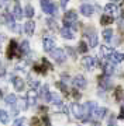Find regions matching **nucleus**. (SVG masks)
<instances>
[{
  "label": "nucleus",
  "mask_w": 124,
  "mask_h": 126,
  "mask_svg": "<svg viewBox=\"0 0 124 126\" xmlns=\"http://www.w3.org/2000/svg\"><path fill=\"white\" fill-rule=\"evenodd\" d=\"M71 108H72V112H74L75 118H78V119H80L82 122H85V119H86V112H85L83 105H80V104H78V102H74Z\"/></svg>",
  "instance_id": "nucleus-1"
},
{
  "label": "nucleus",
  "mask_w": 124,
  "mask_h": 126,
  "mask_svg": "<svg viewBox=\"0 0 124 126\" xmlns=\"http://www.w3.org/2000/svg\"><path fill=\"white\" fill-rule=\"evenodd\" d=\"M64 23H65V27H71V25H75L78 23V14L75 13L74 10H69L66 11L64 16Z\"/></svg>",
  "instance_id": "nucleus-2"
},
{
  "label": "nucleus",
  "mask_w": 124,
  "mask_h": 126,
  "mask_svg": "<svg viewBox=\"0 0 124 126\" xmlns=\"http://www.w3.org/2000/svg\"><path fill=\"white\" fill-rule=\"evenodd\" d=\"M51 58L54 59L56 63H64L65 60H66V55H65V52L62 49H58V48H55L54 50H51Z\"/></svg>",
  "instance_id": "nucleus-3"
},
{
  "label": "nucleus",
  "mask_w": 124,
  "mask_h": 126,
  "mask_svg": "<svg viewBox=\"0 0 124 126\" xmlns=\"http://www.w3.org/2000/svg\"><path fill=\"white\" fill-rule=\"evenodd\" d=\"M17 49H19V45H17V42H16L14 39H11V41H10L9 48H7V50H6V55H7V58H9V59H13L14 56L20 55V52H17Z\"/></svg>",
  "instance_id": "nucleus-4"
},
{
  "label": "nucleus",
  "mask_w": 124,
  "mask_h": 126,
  "mask_svg": "<svg viewBox=\"0 0 124 126\" xmlns=\"http://www.w3.org/2000/svg\"><path fill=\"white\" fill-rule=\"evenodd\" d=\"M41 7L44 10V13H47V14H55V11H56L55 4L51 0H41Z\"/></svg>",
  "instance_id": "nucleus-5"
},
{
  "label": "nucleus",
  "mask_w": 124,
  "mask_h": 126,
  "mask_svg": "<svg viewBox=\"0 0 124 126\" xmlns=\"http://www.w3.org/2000/svg\"><path fill=\"white\" fill-rule=\"evenodd\" d=\"M82 64L87 69V70H92V69H95V66L97 64V60H96V58H93V56H85V58L82 59Z\"/></svg>",
  "instance_id": "nucleus-6"
},
{
  "label": "nucleus",
  "mask_w": 124,
  "mask_h": 126,
  "mask_svg": "<svg viewBox=\"0 0 124 126\" xmlns=\"http://www.w3.org/2000/svg\"><path fill=\"white\" fill-rule=\"evenodd\" d=\"M104 11L109 14V16H111V17H113V16H119L120 7L117 4H114V3H109V4L104 6Z\"/></svg>",
  "instance_id": "nucleus-7"
},
{
  "label": "nucleus",
  "mask_w": 124,
  "mask_h": 126,
  "mask_svg": "<svg viewBox=\"0 0 124 126\" xmlns=\"http://www.w3.org/2000/svg\"><path fill=\"white\" fill-rule=\"evenodd\" d=\"M72 83H74V86L76 87V88H79V90H83V88L87 86L86 79H85L83 76H80V74H78V76L75 77L74 80H72Z\"/></svg>",
  "instance_id": "nucleus-8"
},
{
  "label": "nucleus",
  "mask_w": 124,
  "mask_h": 126,
  "mask_svg": "<svg viewBox=\"0 0 124 126\" xmlns=\"http://www.w3.org/2000/svg\"><path fill=\"white\" fill-rule=\"evenodd\" d=\"M86 35L89 36V42H90V46L95 48L97 45V35H96V31H95V28H89L86 31Z\"/></svg>",
  "instance_id": "nucleus-9"
},
{
  "label": "nucleus",
  "mask_w": 124,
  "mask_h": 126,
  "mask_svg": "<svg viewBox=\"0 0 124 126\" xmlns=\"http://www.w3.org/2000/svg\"><path fill=\"white\" fill-rule=\"evenodd\" d=\"M59 34L64 36L65 39H74V38H75V32H74V30H71V27H64V28H61Z\"/></svg>",
  "instance_id": "nucleus-10"
},
{
  "label": "nucleus",
  "mask_w": 124,
  "mask_h": 126,
  "mask_svg": "<svg viewBox=\"0 0 124 126\" xmlns=\"http://www.w3.org/2000/svg\"><path fill=\"white\" fill-rule=\"evenodd\" d=\"M37 98H38V93L35 90H30L27 93V102L28 105H35L37 104Z\"/></svg>",
  "instance_id": "nucleus-11"
},
{
  "label": "nucleus",
  "mask_w": 124,
  "mask_h": 126,
  "mask_svg": "<svg viewBox=\"0 0 124 126\" xmlns=\"http://www.w3.org/2000/svg\"><path fill=\"white\" fill-rule=\"evenodd\" d=\"M55 41L52 39V38H44V50L45 52H51V50H54L55 49Z\"/></svg>",
  "instance_id": "nucleus-12"
},
{
  "label": "nucleus",
  "mask_w": 124,
  "mask_h": 126,
  "mask_svg": "<svg viewBox=\"0 0 124 126\" xmlns=\"http://www.w3.org/2000/svg\"><path fill=\"white\" fill-rule=\"evenodd\" d=\"M80 13H82L85 17H90V16H93V13H95V9H93V6H90V4H82L80 6Z\"/></svg>",
  "instance_id": "nucleus-13"
},
{
  "label": "nucleus",
  "mask_w": 124,
  "mask_h": 126,
  "mask_svg": "<svg viewBox=\"0 0 124 126\" xmlns=\"http://www.w3.org/2000/svg\"><path fill=\"white\" fill-rule=\"evenodd\" d=\"M109 59H110V62L113 63V64H116V63H120L124 60V55L120 53V52H111V55L109 56Z\"/></svg>",
  "instance_id": "nucleus-14"
},
{
  "label": "nucleus",
  "mask_w": 124,
  "mask_h": 126,
  "mask_svg": "<svg viewBox=\"0 0 124 126\" xmlns=\"http://www.w3.org/2000/svg\"><path fill=\"white\" fill-rule=\"evenodd\" d=\"M13 86H14V90L17 91H23L24 90V86H25V81L20 77H14L13 79Z\"/></svg>",
  "instance_id": "nucleus-15"
},
{
  "label": "nucleus",
  "mask_w": 124,
  "mask_h": 126,
  "mask_svg": "<svg viewBox=\"0 0 124 126\" xmlns=\"http://www.w3.org/2000/svg\"><path fill=\"white\" fill-rule=\"evenodd\" d=\"M106 112H107V109H106V108H97V107H96V109H95L93 113H92V116L95 118L96 121H100V119L104 118Z\"/></svg>",
  "instance_id": "nucleus-16"
},
{
  "label": "nucleus",
  "mask_w": 124,
  "mask_h": 126,
  "mask_svg": "<svg viewBox=\"0 0 124 126\" xmlns=\"http://www.w3.org/2000/svg\"><path fill=\"white\" fill-rule=\"evenodd\" d=\"M24 32L27 34V35H32L34 34V30H35V23L34 21H27V23H24Z\"/></svg>",
  "instance_id": "nucleus-17"
},
{
  "label": "nucleus",
  "mask_w": 124,
  "mask_h": 126,
  "mask_svg": "<svg viewBox=\"0 0 124 126\" xmlns=\"http://www.w3.org/2000/svg\"><path fill=\"white\" fill-rule=\"evenodd\" d=\"M38 97H41L42 99H45V101H50V97H51V93L48 91V86H42L38 91Z\"/></svg>",
  "instance_id": "nucleus-18"
},
{
  "label": "nucleus",
  "mask_w": 124,
  "mask_h": 126,
  "mask_svg": "<svg viewBox=\"0 0 124 126\" xmlns=\"http://www.w3.org/2000/svg\"><path fill=\"white\" fill-rule=\"evenodd\" d=\"M99 84H100L101 88L107 90V88H110L111 87V81H110V79H109L107 76H100L99 77Z\"/></svg>",
  "instance_id": "nucleus-19"
},
{
  "label": "nucleus",
  "mask_w": 124,
  "mask_h": 126,
  "mask_svg": "<svg viewBox=\"0 0 124 126\" xmlns=\"http://www.w3.org/2000/svg\"><path fill=\"white\" fill-rule=\"evenodd\" d=\"M11 14H13V17H14V18H17V20H21V18H23L24 14H23V10H21V7H20L19 3H16V4H14Z\"/></svg>",
  "instance_id": "nucleus-20"
},
{
  "label": "nucleus",
  "mask_w": 124,
  "mask_h": 126,
  "mask_svg": "<svg viewBox=\"0 0 124 126\" xmlns=\"http://www.w3.org/2000/svg\"><path fill=\"white\" fill-rule=\"evenodd\" d=\"M103 72H104L106 76H111L113 73H114V64L111 62H106L103 64Z\"/></svg>",
  "instance_id": "nucleus-21"
},
{
  "label": "nucleus",
  "mask_w": 124,
  "mask_h": 126,
  "mask_svg": "<svg viewBox=\"0 0 124 126\" xmlns=\"http://www.w3.org/2000/svg\"><path fill=\"white\" fill-rule=\"evenodd\" d=\"M16 105H17L19 111H24V109H27L28 102H27V99H25V98H17V102H16Z\"/></svg>",
  "instance_id": "nucleus-22"
},
{
  "label": "nucleus",
  "mask_w": 124,
  "mask_h": 126,
  "mask_svg": "<svg viewBox=\"0 0 124 126\" xmlns=\"http://www.w3.org/2000/svg\"><path fill=\"white\" fill-rule=\"evenodd\" d=\"M110 55H111V49L107 45H103L100 48V56L103 59H109V56H110Z\"/></svg>",
  "instance_id": "nucleus-23"
},
{
  "label": "nucleus",
  "mask_w": 124,
  "mask_h": 126,
  "mask_svg": "<svg viewBox=\"0 0 124 126\" xmlns=\"http://www.w3.org/2000/svg\"><path fill=\"white\" fill-rule=\"evenodd\" d=\"M4 102L7 104V105H16V102H17V97L14 94H9V95H6V98H4Z\"/></svg>",
  "instance_id": "nucleus-24"
},
{
  "label": "nucleus",
  "mask_w": 124,
  "mask_h": 126,
  "mask_svg": "<svg viewBox=\"0 0 124 126\" xmlns=\"http://www.w3.org/2000/svg\"><path fill=\"white\" fill-rule=\"evenodd\" d=\"M3 18L6 20V23L9 24L10 28L14 25V17H13V14H11V13H7V11H6V13L3 14Z\"/></svg>",
  "instance_id": "nucleus-25"
},
{
  "label": "nucleus",
  "mask_w": 124,
  "mask_h": 126,
  "mask_svg": "<svg viewBox=\"0 0 124 126\" xmlns=\"http://www.w3.org/2000/svg\"><path fill=\"white\" fill-rule=\"evenodd\" d=\"M20 48V53H28L30 52V44H28V41H23L21 42V45H19Z\"/></svg>",
  "instance_id": "nucleus-26"
},
{
  "label": "nucleus",
  "mask_w": 124,
  "mask_h": 126,
  "mask_svg": "<svg viewBox=\"0 0 124 126\" xmlns=\"http://www.w3.org/2000/svg\"><path fill=\"white\" fill-rule=\"evenodd\" d=\"M9 121H10L9 112L4 111V109H0V122L1 123H9Z\"/></svg>",
  "instance_id": "nucleus-27"
},
{
  "label": "nucleus",
  "mask_w": 124,
  "mask_h": 126,
  "mask_svg": "<svg viewBox=\"0 0 124 126\" xmlns=\"http://www.w3.org/2000/svg\"><path fill=\"white\" fill-rule=\"evenodd\" d=\"M114 98H116V101H121V99L124 98V90L121 88V87H117V88H116Z\"/></svg>",
  "instance_id": "nucleus-28"
},
{
  "label": "nucleus",
  "mask_w": 124,
  "mask_h": 126,
  "mask_svg": "<svg viewBox=\"0 0 124 126\" xmlns=\"http://www.w3.org/2000/svg\"><path fill=\"white\" fill-rule=\"evenodd\" d=\"M103 39L104 41H110L111 38H113V30L111 28H106V30H103Z\"/></svg>",
  "instance_id": "nucleus-29"
},
{
  "label": "nucleus",
  "mask_w": 124,
  "mask_h": 126,
  "mask_svg": "<svg viewBox=\"0 0 124 126\" xmlns=\"http://www.w3.org/2000/svg\"><path fill=\"white\" fill-rule=\"evenodd\" d=\"M23 14H25V17L31 18L32 16H34V7L30 6V4H27L25 6V9H24V11H23Z\"/></svg>",
  "instance_id": "nucleus-30"
},
{
  "label": "nucleus",
  "mask_w": 124,
  "mask_h": 126,
  "mask_svg": "<svg viewBox=\"0 0 124 126\" xmlns=\"http://www.w3.org/2000/svg\"><path fill=\"white\" fill-rule=\"evenodd\" d=\"M113 23V17L111 16H101L100 18V24L101 25H109V24Z\"/></svg>",
  "instance_id": "nucleus-31"
},
{
  "label": "nucleus",
  "mask_w": 124,
  "mask_h": 126,
  "mask_svg": "<svg viewBox=\"0 0 124 126\" xmlns=\"http://www.w3.org/2000/svg\"><path fill=\"white\" fill-rule=\"evenodd\" d=\"M50 101L51 102H54V105L55 104H61L62 102V99H61V97L56 93H51V97H50Z\"/></svg>",
  "instance_id": "nucleus-32"
},
{
  "label": "nucleus",
  "mask_w": 124,
  "mask_h": 126,
  "mask_svg": "<svg viewBox=\"0 0 124 126\" xmlns=\"http://www.w3.org/2000/svg\"><path fill=\"white\" fill-rule=\"evenodd\" d=\"M32 69H34V72L40 73V74H45V73L48 72V70L44 67V64H42V66H41V64H34V67H32Z\"/></svg>",
  "instance_id": "nucleus-33"
},
{
  "label": "nucleus",
  "mask_w": 124,
  "mask_h": 126,
  "mask_svg": "<svg viewBox=\"0 0 124 126\" xmlns=\"http://www.w3.org/2000/svg\"><path fill=\"white\" fill-rule=\"evenodd\" d=\"M28 79H30V80H28V84L31 86L32 90H35V88H38V87H40V81H38V80H32L31 77H28Z\"/></svg>",
  "instance_id": "nucleus-34"
},
{
  "label": "nucleus",
  "mask_w": 124,
  "mask_h": 126,
  "mask_svg": "<svg viewBox=\"0 0 124 126\" xmlns=\"http://www.w3.org/2000/svg\"><path fill=\"white\" fill-rule=\"evenodd\" d=\"M41 63L44 64V67H45L47 70H52V64L48 62V59H47V58H42L41 59Z\"/></svg>",
  "instance_id": "nucleus-35"
},
{
  "label": "nucleus",
  "mask_w": 124,
  "mask_h": 126,
  "mask_svg": "<svg viewBox=\"0 0 124 126\" xmlns=\"http://www.w3.org/2000/svg\"><path fill=\"white\" fill-rule=\"evenodd\" d=\"M13 126H25V118H19V119H16Z\"/></svg>",
  "instance_id": "nucleus-36"
},
{
  "label": "nucleus",
  "mask_w": 124,
  "mask_h": 126,
  "mask_svg": "<svg viewBox=\"0 0 124 126\" xmlns=\"http://www.w3.org/2000/svg\"><path fill=\"white\" fill-rule=\"evenodd\" d=\"M78 49H79V52H80V53H86L89 48L86 46V44H85V42H79V46H78Z\"/></svg>",
  "instance_id": "nucleus-37"
},
{
  "label": "nucleus",
  "mask_w": 124,
  "mask_h": 126,
  "mask_svg": "<svg viewBox=\"0 0 124 126\" xmlns=\"http://www.w3.org/2000/svg\"><path fill=\"white\" fill-rule=\"evenodd\" d=\"M65 50L68 52V55H69V56H72V59H75V58H76V52H75V49H74V48H71V46H66V48H65Z\"/></svg>",
  "instance_id": "nucleus-38"
},
{
  "label": "nucleus",
  "mask_w": 124,
  "mask_h": 126,
  "mask_svg": "<svg viewBox=\"0 0 124 126\" xmlns=\"http://www.w3.org/2000/svg\"><path fill=\"white\" fill-rule=\"evenodd\" d=\"M56 87H58V88H61V90L64 91L65 94H68V87L65 86V84L62 83V81H59V83H56Z\"/></svg>",
  "instance_id": "nucleus-39"
},
{
  "label": "nucleus",
  "mask_w": 124,
  "mask_h": 126,
  "mask_svg": "<svg viewBox=\"0 0 124 126\" xmlns=\"http://www.w3.org/2000/svg\"><path fill=\"white\" fill-rule=\"evenodd\" d=\"M31 126H41V121L38 119V118H32L31 119Z\"/></svg>",
  "instance_id": "nucleus-40"
},
{
  "label": "nucleus",
  "mask_w": 124,
  "mask_h": 126,
  "mask_svg": "<svg viewBox=\"0 0 124 126\" xmlns=\"http://www.w3.org/2000/svg\"><path fill=\"white\" fill-rule=\"evenodd\" d=\"M107 126H117V123H116V121H114V116L110 118V121H109V125Z\"/></svg>",
  "instance_id": "nucleus-41"
},
{
  "label": "nucleus",
  "mask_w": 124,
  "mask_h": 126,
  "mask_svg": "<svg viewBox=\"0 0 124 126\" xmlns=\"http://www.w3.org/2000/svg\"><path fill=\"white\" fill-rule=\"evenodd\" d=\"M9 4V0H0V7H6Z\"/></svg>",
  "instance_id": "nucleus-42"
},
{
  "label": "nucleus",
  "mask_w": 124,
  "mask_h": 126,
  "mask_svg": "<svg viewBox=\"0 0 124 126\" xmlns=\"http://www.w3.org/2000/svg\"><path fill=\"white\" fill-rule=\"evenodd\" d=\"M4 74V66H3V63L0 62V77Z\"/></svg>",
  "instance_id": "nucleus-43"
},
{
  "label": "nucleus",
  "mask_w": 124,
  "mask_h": 126,
  "mask_svg": "<svg viewBox=\"0 0 124 126\" xmlns=\"http://www.w3.org/2000/svg\"><path fill=\"white\" fill-rule=\"evenodd\" d=\"M42 121L45 122V126H50V119H48V116H47V115H44V118H42Z\"/></svg>",
  "instance_id": "nucleus-44"
},
{
  "label": "nucleus",
  "mask_w": 124,
  "mask_h": 126,
  "mask_svg": "<svg viewBox=\"0 0 124 126\" xmlns=\"http://www.w3.org/2000/svg\"><path fill=\"white\" fill-rule=\"evenodd\" d=\"M6 39V36L3 34H0V48H1V44H3V41Z\"/></svg>",
  "instance_id": "nucleus-45"
},
{
  "label": "nucleus",
  "mask_w": 124,
  "mask_h": 126,
  "mask_svg": "<svg viewBox=\"0 0 124 126\" xmlns=\"http://www.w3.org/2000/svg\"><path fill=\"white\" fill-rule=\"evenodd\" d=\"M74 97H75L76 99H78V98H80V94H79L78 91H74Z\"/></svg>",
  "instance_id": "nucleus-46"
},
{
  "label": "nucleus",
  "mask_w": 124,
  "mask_h": 126,
  "mask_svg": "<svg viewBox=\"0 0 124 126\" xmlns=\"http://www.w3.org/2000/svg\"><path fill=\"white\" fill-rule=\"evenodd\" d=\"M69 0H61V6H62V7H65V6H66V3H68Z\"/></svg>",
  "instance_id": "nucleus-47"
},
{
  "label": "nucleus",
  "mask_w": 124,
  "mask_h": 126,
  "mask_svg": "<svg viewBox=\"0 0 124 126\" xmlns=\"http://www.w3.org/2000/svg\"><path fill=\"white\" fill-rule=\"evenodd\" d=\"M1 98H3V91L0 90V99H1Z\"/></svg>",
  "instance_id": "nucleus-48"
}]
</instances>
